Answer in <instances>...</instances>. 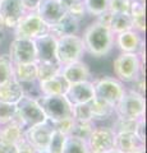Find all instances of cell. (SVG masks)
Masks as SVG:
<instances>
[{"instance_id": "obj_1", "label": "cell", "mask_w": 147, "mask_h": 153, "mask_svg": "<svg viewBox=\"0 0 147 153\" xmlns=\"http://www.w3.org/2000/svg\"><path fill=\"white\" fill-rule=\"evenodd\" d=\"M81 37L83 41L84 52L96 59L107 56L114 49L115 35L106 25H102L96 19L86 27L83 36Z\"/></svg>"}, {"instance_id": "obj_2", "label": "cell", "mask_w": 147, "mask_h": 153, "mask_svg": "<svg viewBox=\"0 0 147 153\" xmlns=\"http://www.w3.org/2000/svg\"><path fill=\"white\" fill-rule=\"evenodd\" d=\"M145 49L138 54L119 52L113 61L114 75L122 83H132L140 76L145 75Z\"/></svg>"}, {"instance_id": "obj_3", "label": "cell", "mask_w": 147, "mask_h": 153, "mask_svg": "<svg viewBox=\"0 0 147 153\" xmlns=\"http://www.w3.org/2000/svg\"><path fill=\"white\" fill-rule=\"evenodd\" d=\"M146 101L145 96L134 92L132 89H125L123 97L114 106V112L116 117L140 120L145 117Z\"/></svg>"}, {"instance_id": "obj_4", "label": "cell", "mask_w": 147, "mask_h": 153, "mask_svg": "<svg viewBox=\"0 0 147 153\" xmlns=\"http://www.w3.org/2000/svg\"><path fill=\"white\" fill-rule=\"evenodd\" d=\"M84 46L79 35H70L56 38V61L60 65H65L77 60H82Z\"/></svg>"}, {"instance_id": "obj_5", "label": "cell", "mask_w": 147, "mask_h": 153, "mask_svg": "<svg viewBox=\"0 0 147 153\" xmlns=\"http://www.w3.org/2000/svg\"><path fill=\"white\" fill-rule=\"evenodd\" d=\"M91 82L95 89V96L111 103L113 106H115L118 103V101L123 97L127 89L124 87V83L118 80L115 76L100 75L96 78H92Z\"/></svg>"}, {"instance_id": "obj_6", "label": "cell", "mask_w": 147, "mask_h": 153, "mask_svg": "<svg viewBox=\"0 0 147 153\" xmlns=\"http://www.w3.org/2000/svg\"><path fill=\"white\" fill-rule=\"evenodd\" d=\"M50 27L35 13H26L19 23L13 30L14 38H26V40H36L44 35H47Z\"/></svg>"}, {"instance_id": "obj_7", "label": "cell", "mask_w": 147, "mask_h": 153, "mask_svg": "<svg viewBox=\"0 0 147 153\" xmlns=\"http://www.w3.org/2000/svg\"><path fill=\"white\" fill-rule=\"evenodd\" d=\"M16 117L18 119V121L22 124L25 130L27 128L39 125V124L47 120L41 106H40V103L37 102V100L27 97V96H23L19 101L17 102Z\"/></svg>"}, {"instance_id": "obj_8", "label": "cell", "mask_w": 147, "mask_h": 153, "mask_svg": "<svg viewBox=\"0 0 147 153\" xmlns=\"http://www.w3.org/2000/svg\"><path fill=\"white\" fill-rule=\"evenodd\" d=\"M37 102L44 111L49 121H58L72 117V105L68 102L64 94L60 96H41Z\"/></svg>"}, {"instance_id": "obj_9", "label": "cell", "mask_w": 147, "mask_h": 153, "mask_svg": "<svg viewBox=\"0 0 147 153\" xmlns=\"http://www.w3.org/2000/svg\"><path fill=\"white\" fill-rule=\"evenodd\" d=\"M90 152L107 153L115 148V133L110 126L95 125L92 133L86 140Z\"/></svg>"}, {"instance_id": "obj_10", "label": "cell", "mask_w": 147, "mask_h": 153, "mask_svg": "<svg viewBox=\"0 0 147 153\" xmlns=\"http://www.w3.org/2000/svg\"><path fill=\"white\" fill-rule=\"evenodd\" d=\"M8 55L13 64H28L36 63L35 42L26 38H14L9 44Z\"/></svg>"}, {"instance_id": "obj_11", "label": "cell", "mask_w": 147, "mask_h": 153, "mask_svg": "<svg viewBox=\"0 0 147 153\" xmlns=\"http://www.w3.org/2000/svg\"><path fill=\"white\" fill-rule=\"evenodd\" d=\"M53 131L54 129L51 123L49 120H46L44 123L39 124V125L27 128L25 133H23V137H25V140L31 146L34 151H44V149H47Z\"/></svg>"}, {"instance_id": "obj_12", "label": "cell", "mask_w": 147, "mask_h": 153, "mask_svg": "<svg viewBox=\"0 0 147 153\" xmlns=\"http://www.w3.org/2000/svg\"><path fill=\"white\" fill-rule=\"evenodd\" d=\"M26 14L22 0H0V18L5 30H14Z\"/></svg>"}, {"instance_id": "obj_13", "label": "cell", "mask_w": 147, "mask_h": 153, "mask_svg": "<svg viewBox=\"0 0 147 153\" xmlns=\"http://www.w3.org/2000/svg\"><path fill=\"white\" fill-rule=\"evenodd\" d=\"M60 75L64 78V80L68 84L81 83V82H87L92 79L91 69L87 63L83 60H77L73 63L61 65Z\"/></svg>"}, {"instance_id": "obj_14", "label": "cell", "mask_w": 147, "mask_h": 153, "mask_svg": "<svg viewBox=\"0 0 147 153\" xmlns=\"http://www.w3.org/2000/svg\"><path fill=\"white\" fill-rule=\"evenodd\" d=\"M36 13L50 27L58 23L67 14V8L64 0H42Z\"/></svg>"}, {"instance_id": "obj_15", "label": "cell", "mask_w": 147, "mask_h": 153, "mask_svg": "<svg viewBox=\"0 0 147 153\" xmlns=\"http://www.w3.org/2000/svg\"><path fill=\"white\" fill-rule=\"evenodd\" d=\"M114 46L118 47L120 52H133L138 54L141 50L145 49L143 36L134 30L118 33L114 37Z\"/></svg>"}, {"instance_id": "obj_16", "label": "cell", "mask_w": 147, "mask_h": 153, "mask_svg": "<svg viewBox=\"0 0 147 153\" xmlns=\"http://www.w3.org/2000/svg\"><path fill=\"white\" fill-rule=\"evenodd\" d=\"M64 96L72 106L73 105H79V103H88L96 97L91 80L68 84V88L65 91Z\"/></svg>"}, {"instance_id": "obj_17", "label": "cell", "mask_w": 147, "mask_h": 153, "mask_svg": "<svg viewBox=\"0 0 147 153\" xmlns=\"http://www.w3.org/2000/svg\"><path fill=\"white\" fill-rule=\"evenodd\" d=\"M36 49V61H56V38L47 33L34 40Z\"/></svg>"}, {"instance_id": "obj_18", "label": "cell", "mask_w": 147, "mask_h": 153, "mask_svg": "<svg viewBox=\"0 0 147 153\" xmlns=\"http://www.w3.org/2000/svg\"><path fill=\"white\" fill-rule=\"evenodd\" d=\"M115 148L123 153H134L145 149V140L136 133H119L115 134Z\"/></svg>"}, {"instance_id": "obj_19", "label": "cell", "mask_w": 147, "mask_h": 153, "mask_svg": "<svg viewBox=\"0 0 147 153\" xmlns=\"http://www.w3.org/2000/svg\"><path fill=\"white\" fill-rule=\"evenodd\" d=\"M79 28H81V22L74 19L73 17L68 16V14H65L58 23H55L54 26H50L49 33L53 35L55 38H60L64 36L78 35Z\"/></svg>"}, {"instance_id": "obj_20", "label": "cell", "mask_w": 147, "mask_h": 153, "mask_svg": "<svg viewBox=\"0 0 147 153\" xmlns=\"http://www.w3.org/2000/svg\"><path fill=\"white\" fill-rule=\"evenodd\" d=\"M25 96L23 84L16 79H9L5 83L0 84V101L8 103H16Z\"/></svg>"}, {"instance_id": "obj_21", "label": "cell", "mask_w": 147, "mask_h": 153, "mask_svg": "<svg viewBox=\"0 0 147 153\" xmlns=\"http://www.w3.org/2000/svg\"><path fill=\"white\" fill-rule=\"evenodd\" d=\"M23 133H25V128L17 117H14L13 121L5 125H0V142L17 146L23 139Z\"/></svg>"}, {"instance_id": "obj_22", "label": "cell", "mask_w": 147, "mask_h": 153, "mask_svg": "<svg viewBox=\"0 0 147 153\" xmlns=\"http://www.w3.org/2000/svg\"><path fill=\"white\" fill-rule=\"evenodd\" d=\"M13 79L21 84H31L37 82V64H13Z\"/></svg>"}, {"instance_id": "obj_23", "label": "cell", "mask_w": 147, "mask_h": 153, "mask_svg": "<svg viewBox=\"0 0 147 153\" xmlns=\"http://www.w3.org/2000/svg\"><path fill=\"white\" fill-rule=\"evenodd\" d=\"M37 84H39L41 96H60L64 94L68 88V83L60 74L44 82H37Z\"/></svg>"}, {"instance_id": "obj_24", "label": "cell", "mask_w": 147, "mask_h": 153, "mask_svg": "<svg viewBox=\"0 0 147 153\" xmlns=\"http://www.w3.org/2000/svg\"><path fill=\"white\" fill-rule=\"evenodd\" d=\"M90 106H91L93 123L110 120L114 115H115V112H114V106L111 103L104 101L102 98L95 97L92 101L90 102Z\"/></svg>"}, {"instance_id": "obj_25", "label": "cell", "mask_w": 147, "mask_h": 153, "mask_svg": "<svg viewBox=\"0 0 147 153\" xmlns=\"http://www.w3.org/2000/svg\"><path fill=\"white\" fill-rule=\"evenodd\" d=\"M107 27L114 35L133 30V21L129 13H110Z\"/></svg>"}, {"instance_id": "obj_26", "label": "cell", "mask_w": 147, "mask_h": 153, "mask_svg": "<svg viewBox=\"0 0 147 153\" xmlns=\"http://www.w3.org/2000/svg\"><path fill=\"white\" fill-rule=\"evenodd\" d=\"M37 64V82H44L50 78H53L55 75L60 74L61 65L58 61H36Z\"/></svg>"}, {"instance_id": "obj_27", "label": "cell", "mask_w": 147, "mask_h": 153, "mask_svg": "<svg viewBox=\"0 0 147 153\" xmlns=\"http://www.w3.org/2000/svg\"><path fill=\"white\" fill-rule=\"evenodd\" d=\"M95 125H96V123L93 121H74L72 131H70L69 135L82 140H87L90 134L93 130Z\"/></svg>"}, {"instance_id": "obj_28", "label": "cell", "mask_w": 147, "mask_h": 153, "mask_svg": "<svg viewBox=\"0 0 147 153\" xmlns=\"http://www.w3.org/2000/svg\"><path fill=\"white\" fill-rule=\"evenodd\" d=\"M64 3H65V8H67V14L73 17L74 19L81 22L87 16L83 0H64Z\"/></svg>"}, {"instance_id": "obj_29", "label": "cell", "mask_w": 147, "mask_h": 153, "mask_svg": "<svg viewBox=\"0 0 147 153\" xmlns=\"http://www.w3.org/2000/svg\"><path fill=\"white\" fill-rule=\"evenodd\" d=\"M140 120H131V119L115 117L113 125L110 126L115 134L119 133H136Z\"/></svg>"}, {"instance_id": "obj_30", "label": "cell", "mask_w": 147, "mask_h": 153, "mask_svg": "<svg viewBox=\"0 0 147 153\" xmlns=\"http://www.w3.org/2000/svg\"><path fill=\"white\" fill-rule=\"evenodd\" d=\"M88 146L86 140L78 139V138L68 135L67 142H65L63 153H88Z\"/></svg>"}, {"instance_id": "obj_31", "label": "cell", "mask_w": 147, "mask_h": 153, "mask_svg": "<svg viewBox=\"0 0 147 153\" xmlns=\"http://www.w3.org/2000/svg\"><path fill=\"white\" fill-rule=\"evenodd\" d=\"M72 117L74 121H93L90 102L73 105L72 106Z\"/></svg>"}, {"instance_id": "obj_32", "label": "cell", "mask_w": 147, "mask_h": 153, "mask_svg": "<svg viewBox=\"0 0 147 153\" xmlns=\"http://www.w3.org/2000/svg\"><path fill=\"white\" fill-rule=\"evenodd\" d=\"M67 138H68V135H65V134L60 133V131L54 130L53 134H51V137H50L47 151H49L50 153H63Z\"/></svg>"}, {"instance_id": "obj_33", "label": "cell", "mask_w": 147, "mask_h": 153, "mask_svg": "<svg viewBox=\"0 0 147 153\" xmlns=\"http://www.w3.org/2000/svg\"><path fill=\"white\" fill-rule=\"evenodd\" d=\"M13 78V61L8 54L0 55V84Z\"/></svg>"}, {"instance_id": "obj_34", "label": "cell", "mask_w": 147, "mask_h": 153, "mask_svg": "<svg viewBox=\"0 0 147 153\" xmlns=\"http://www.w3.org/2000/svg\"><path fill=\"white\" fill-rule=\"evenodd\" d=\"M87 14L98 17L107 12V0H83Z\"/></svg>"}, {"instance_id": "obj_35", "label": "cell", "mask_w": 147, "mask_h": 153, "mask_svg": "<svg viewBox=\"0 0 147 153\" xmlns=\"http://www.w3.org/2000/svg\"><path fill=\"white\" fill-rule=\"evenodd\" d=\"M17 115V105L0 101V125H5L14 120Z\"/></svg>"}, {"instance_id": "obj_36", "label": "cell", "mask_w": 147, "mask_h": 153, "mask_svg": "<svg viewBox=\"0 0 147 153\" xmlns=\"http://www.w3.org/2000/svg\"><path fill=\"white\" fill-rule=\"evenodd\" d=\"M131 0H107V12L110 13H128Z\"/></svg>"}, {"instance_id": "obj_37", "label": "cell", "mask_w": 147, "mask_h": 153, "mask_svg": "<svg viewBox=\"0 0 147 153\" xmlns=\"http://www.w3.org/2000/svg\"><path fill=\"white\" fill-rule=\"evenodd\" d=\"M50 123H51V125H53L54 130L63 133V134H65V135H69L70 131H72L74 120H73V117H67V119H63V120L50 121Z\"/></svg>"}, {"instance_id": "obj_38", "label": "cell", "mask_w": 147, "mask_h": 153, "mask_svg": "<svg viewBox=\"0 0 147 153\" xmlns=\"http://www.w3.org/2000/svg\"><path fill=\"white\" fill-rule=\"evenodd\" d=\"M41 1L42 0H22V4L26 13H35L39 9Z\"/></svg>"}, {"instance_id": "obj_39", "label": "cell", "mask_w": 147, "mask_h": 153, "mask_svg": "<svg viewBox=\"0 0 147 153\" xmlns=\"http://www.w3.org/2000/svg\"><path fill=\"white\" fill-rule=\"evenodd\" d=\"M132 85H133V87L129 88V89L134 91V92L140 93L142 96H145V75L140 76L138 79H136L134 82H132Z\"/></svg>"}, {"instance_id": "obj_40", "label": "cell", "mask_w": 147, "mask_h": 153, "mask_svg": "<svg viewBox=\"0 0 147 153\" xmlns=\"http://www.w3.org/2000/svg\"><path fill=\"white\" fill-rule=\"evenodd\" d=\"M0 153H18V147L10 143L0 142Z\"/></svg>"}, {"instance_id": "obj_41", "label": "cell", "mask_w": 147, "mask_h": 153, "mask_svg": "<svg viewBox=\"0 0 147 153\" xmlns=\"http://www.w3.org/2000/svg\"><path fill=\"white\" fill-rule=\"evenodd\" d=\"M4 30H5V28H4L3 21H1V18H0V33H3V32H4Z\"/></svg>"}, {"instance_id": "obj_42", "label": "cell", "mask_w": 147, "mask_h": 153, "mask_svg": "<svg viewBox=\"0 0 147 153\" xmlns=\"http://www.w3.org/2000/svg\"><path fill=\"white\" fill-rule=\"evenodd\" d=\"M107 153H123V152H120L119 149H116V148H113L111 151H109Z\"/></svg>"}, {"instance_id": "obj_43", "label": "cell", "mask_w": 147, "mask_h": 153, "mask_svg": "<svg viewBox=\"0 0 147 153\" xmlns=\"http://www.w3.org/2000/svg\"><path fill=\"white\" fill-rule=\"evenodd\" d=\"M34 153H50L47 149H44V151H34Z\"/></svg>"}, {"instance_id": "obj_44", "label": "cell", "mask_w": 147, "mask_h": 153, "mask_svg": "<svg viewBox=\"0 0 147 153\" xmlns=\"http://www.w3.org/2000/svg\"><path fill=\"white\" fill-rule=\"evenodd\" d=\"M134 153H145V149H142V151H138V152H134Z\"/></svg>"}, {"instance_id": "obj_45", "label": "cell", "mask_w": 147, "mask_h": 153, "mask_svg": "<svg viewBox=\"0 0 147 153\" xmlns=\"http://www.w3.org/2000/svg\"><path fill=\"white\" fill-rule=\"evenodd\" d=\"M1 42H3V40H1V37H0V47H1Z\"/></svg>"}, {"instance_id": "obj_46", "label": "cell", "mask_w": 147, "mask_h": 153, "mask_svg": "<svg viewBox=\"0 0 147 153\" xmlns=\"http://www.w3.org/2000/svg\"><path fill=\"white\" fill-rule=\"evenodd\" d=\"M88 153H93V152H88Z\"/></svg>"}]
</instances>
